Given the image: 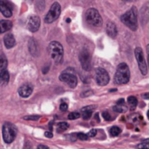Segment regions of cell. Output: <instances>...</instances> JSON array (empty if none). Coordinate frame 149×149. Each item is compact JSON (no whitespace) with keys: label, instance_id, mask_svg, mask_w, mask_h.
<instances>
[{"label":"cell","instance_id":"30bf717a","mask_svg":"<svg viewBox=\"0 0 149 149\" xmlns=\"http://www.w3.org/2000/svg\"><path fill=\"white\" fill-rule=\"evenodd\" d=\"M79 58L82 68L85 71H90L91 66H92V65H91L92 57H91V54H90L89 51L86 50V49H83L79 53Z\"/></svg>","mask_w":149,"mask_h":149},{"label":"cell","instance_id":"7c38bea8","mask_svg":"<svg viewBox=\"0 0 149 149\" xmlns=\"http://www.w3.org/2000/svg\"><path fill=\"white\" fill-rule=\"evenodd\" d=\"M32 91H33L32 86L29 83H26L18 88V94L22 98H28L32 93Z\"/></svg>","mask_w":149,"mask_h":149},{"label":"cell","instance_id":"44dd1931","mask_svg":"<svg viewBox=\"0 0 149 149\" xmlns=\"http://www.w3.org/2000/svg\"><path fill=\"white\" fill-rule=\"evenodd\" d=\"M127 102H128V105H129V107L131 110H134L138 105V100L136 99V97L134 96H130L127 98Z\"/></svg>","mask_w":149,"mask_h":149},{"label":"cell","instance_id":"6da1fadb","mask_svg":"<svg viewBox=\"0 0 149 149\" xmlns=\"http://www.w3.org/2000/svg\"><path fill=\"white\" fill-rule=\"evenodd\" d=\"M138 13L135 6H133L129 10H127L125 14H123L120 17V20L123 24H125L130 30L136 31L138 28Z\"/></svg>","mask_w":149,"mask_h":149},{"label":"cell","instance_id":"1f68e13d","mask_svg":"<svg viewBox=\"0 0 149 149\" xmlns=\"http://www.w3.org/2000/svg\"><path fill=\"white\" fill-rule=\"evenodd\" d=\"M97 134V130L96 129H93V130H91L89 133H88V137H94L95 135Z\"/></svg>","mask_w":149,"mask_h":149},{"label":"cell","instance_id":"836d02e7","mask_svg":"<svg viewBox=\"0 0 149 149\" xmlns=\"http://www.w3.org/2000/svg\"><path fill=\"white\" fill-rule=\"evenodd\" d=\"M37 149H49V148L45 145H39Z\"/></svg>","mask_w":149,"mask_h":149},{"label":"cell","instance_id":"d6a6232c","mask_svg":"<svg viewBox=\"0 0 149 149\" xmlns=\"http://www.w3.org/2000/svg\"><path fill=\"white\" fill-rule=\"evenodd\" d=\"M45 137H47V138H52V134L51 133V132H45Z\"/></svg>","mask_w":149,"mask_h":149},{"label":"cell","instance_id":"277c9868","mask_svg":"<svg viewBox=\"0 0 149 149\" xmlns=\"http://www.w3.org/2000/svg\"><path fill=\"white\" fill-rule=\"evenodd\" d=\"M86 20L89 24L95 27H100L103 24V20L100 12L93 8L87 10L86 13Z\"/></svg>","mask_w":149,"mask_h":149},{"label":"cell","instance_id":"e575fe53","mask_svg":"<svg viewBox=\"0 0 149 149\" xmlns=\"http://www.w3.org/2000/svg\"><path fill=\"white\" fill-rule=\"evenodd\" d=\"M147 53H148V66H149V45H147Z\"/></svg>","mask_w":149,"mask_h":149},{"label":"cell","instance_id":"4dcf8cb0","mask_svg":"<svg viewBox=\"0 0 149 149\" xmlns=\"http://www.w3.org/2000/svg\"><path fill=\"white\" fill-rule=\"evenodd\" d=\"M102 116L106 120H111V115L108 113V112H103L102 113Z\"/></svg>","mask_w":149,"mask_h":149},{"label":"cell","instance_id":"f546056e","mask_svg":"<svg viewBox=\"0 0 149 149\" xmlns=\"http://www.w3.org/2000/svg\"><path fill=\"white\" fill-rule=\"evenodd\" d=\"M59 109H60L61 112H65L68 109V105L66 103H65V102H62L60 104V106H59Z\"/></svg>","mask_w":149,"mask_h":149},{"label":"cell","instance_id":"603a6c76","mask_svg":"<svg viewBox=\"0 0 149 149\" xmlns=\"http://www.w3.org/2000/svg\"><path fill=\"white\" fill-rule=\"evenodd\" d=\"M69 127V125L66 123V122H60L58 124V132L60 133V132H64L65 130H67Z\"/></svg>","mask_w":149,"mask_h":149},{"label":"cell","instance_id":"e0dca14e","mask_svg":"<svg viewBox=\"0 0 149 149\" xmlns=\"http://www.w3.org/2000/svg\"><path fill=\"white\" fill-rule=\"evenodd\" d=\"M10 74L7 70H3L0 72V86H4L9 83Z\"/></svg>","mask_w":149,"mask_h":149},{"label":"cell","instance_id":"d6986e66","mask_svg":"<svg viewBox=\"0 0 149 149\" xmlns=\"http://www.w3.org/2000/svg\"><path fill=\"white\" fill-rule=\"evenodd\" d=\"M95 107L93 106H89V107H83L81 112H82V118L84 120H89L91 117H92V114H93V109H94Z\"/></svg>","mask_w":149,"mask_h":149},{"label":"cell","instance_id":"ac0fdd59","mask_svg":"<svg viewBox=\"0 0 149 149\" xmlns=\"http://www.w3.org/2000/svg\"><path fill=\"white\" fill-rule=\"evenodd\" d=\"M12 27V22L9 20H1L0 21V34L4 33L7 31H10Z\"/></svg>","mask_w":149,"mask_h":149},{"label":"cell","instance_id":"5b68a950","mask_svg":"<svg viewBox=\"0 0 149 149\" xmlns=\"http://www.w3.org/2000/svg\"><path fill=\"white\" fill-rule=\"evenodd\" d=\"M2 132H3V139L4 142L7 144H10V143L13 142V141L15 140V138L17 136V130L14 125L7 122L3 126Z\"/></svg>","mask_w":149,"mask_h":149},{"label":"cell","instance_id":"7402d4cb","mask_svg":"<svg viewBox=\"0 0 149 149\" xmlns=\"http://www.w3.org/2000/svg\"><path fill=\"white\" fill-rule=\"evenodd\" d=\"M7 65H8V61L6 57L3 54L0 55V72L3 70H6Z\"/></svg>","mask_w":149,"mask_h":149},{"label":"cell","instance_id":"4316f807","mask_svg":"<svg viewBox=\"0 0 149 149\" xmlns=\"http://www.w3.org/2000/svg\"><path fill=\"white\" fill-rule=\"evenodd\" d=\"M79 117H80V113L79 112H72V113H70L69 115H68V119L71 120H77Z\"/></svg>","mask_w":149,"mask_h":149},{"label":"cell","instance_id":"f1b7e54d","mask_svg":"<svg viewBox=\"0 0 149 149\" xmlns=\"http://www.w3.org/2000/svg\"><path fill=\"white\" fill-rule=\"evenodd\" d=\"M40 118V116H38V115H36V116H25V117H24V120H38V119Z\"/></svg>","mask_w":149,"mask_h":149},{"label":"cell","instance_id":"8fae6325","mask_svg":"<svg viewBox=\"0 0 149 149\" xmlns=\"http://www.w3.org/2000/svg\"><path fill=\"white\" fill-rule=\"evenodd\" d=\"M39 26H40V18L38 16L30 17L28 23H27L28 30L31 32H35L38 30Z\"/></svg>","mask_w":149,"mask_h":149},{"label":"cell","instance_id":"d590c367","mask_svg":"<svg viewBox=\"0 0 149 149\" xmlns=\"http://www.w3.org/2000/svg\"><path fill=\"white\" fill-rule=\"evenodd\" d=\"M143 98H144V99H147V100H149V93H144V94H143Z\"/></svg>","mask_w":149,"mask_h":149},{"label":"cell","instance_id":"8992f818","mask_svg":"<svg viewBox=\"0 0 149 149\" xmlns=\"http://www.w3.org/2000/svg\"><path fill=\"white\" fill-rule=\"evenodd\" d=\"M59 80L62 82L66 83L71 88H74L77 86L78 84V79L73 71H70V69H66L64 71L60 76H59Z\"/></svg>","mask_w":149,"mask_h":149},{"label":"cell","instance_id":"9a60e30c","mask_svg":"<svg viewBox=\"0 0 149 149\" xmlns=\"http://www.w3.org/2000/svg\"><path fill=\"white\" fill-rule=\"evenodd\" d=\"M107 33L109 37H111L112 38H114L116 36H117V33H118V31H117V27L115 25L114 23L109 21L107 24Z\"/></svg>","mask_w":149,"mask_h":149},{"label":"cell","instance_id":"d4e9b609","mask_svg":"<svg viewBox=\"0 0 149 149\" xmlns=\"http://www.w3.org/2000/svg\"><path fill=\"white\" fill-rule=\"evenodd\" d=\"M113 109L115 112H118V113H125V112H127V107L124 105H116L115 107H113Z\"/></svg>","mask_w":149,"mask_h":149},{"label":"cell","instance_id":"ffe728a7","mask_svg":"<svg viewBox=\"0 0 149 149\" xmlns=\"http://www.w3.org/2000/svg\"><path fill=\"white\" fill-rule=\"evenodd\" d=\"M29 50H30V52L33 56L38 55V45H37L36 41H34L33 39H31L29 43Z\"/></svg>","mask_w":149,"mask_h":149},{"label":"cell","instance_id":"83f0119b","mask_svg":"<svg viewBox=\"0 0 149 149\" xmlns=\"http://www.w3.org/2000/svg\"><path fill=\"white\" fill-rule=\"evenodd\" d=\"M77 137H78L79 140H81V141H87V140H88V135H87V134H83V133H79V134H77Z\"/></svg>","mask_w":149,"mask_h":149},{"label":"cell","instance_id":"9c48e42d","mask_svg":"<svg viewBox=\"0 0 149 149\" xmlns=\"http://www.w3.org/2000/svg\"><path fill=\"white\" fill-rule=\"evenodd\" d=\"M95 79L98 85L100 86H107L110 80V77L108 72L104 68H97L95 71Z\"/></svg>","mask_w":149,"mask_h":149},{"label":"cell","instance_id":"8d00e7d4","mask_svg":"<svg viewBox=\"0 0 149 149\" xmlns=\"http://www.w3.org/2000/svg\"><path fill=\"white\" fill-rule=\"evenodd\" d=\"M148 120H149V111L148 112Z\"/></svg>","mask_w":149,"mask_h":149},{"label":"cell","instance_id":"5bb4252c","mask_svg":"<svg viewBox=\"0 0 149 149\" xmlns=\"http://www.w3.org/2000/svg\"><path fill=\"white\" fill-rule=\"evenodd\" d=\"M0 11L5 17H10L12 16V10L8 4V3L4 1H0Z\"/></svg>","mask_w":149,"mask_h":149},{"label":"cell","instance_id":"cb8c5ba5","mask_svg":"<svg viewBox=\"0 0 149 149\" xmlns=\"http://www.w3.org/2000/svg\"><path fill=\"white\" fill-rule=\"evenodd\" d=\"M121 133V129L118 127H113L111 129H110V134L113 137L115 136H118Z\"/></svg>","mask_w":149,"mask_h":149},{"label":"cell","instance_id":"4fadbf2b","mask_svg":"<svg viewBox=\"0 0 149 149\" xmlns=\"http://www.w3.org/2000/svg\"><path fill=\"white\" fill-rule=\"evenodd\" d=\"M140 18L142 25H145L149 21V2L146 3L141 9Z\"/></svg>","mask_w":149,"mask_h":149},{"label":"cell","instance_id":"ba28073f","mask_svg":"<svg viewBox=\"0 0 149 149\" xmlns=\"http://www.w3.org/2000/svg\"><path fill=\"white\" fill-rule=\"evenodd\" d=\"M134 54H135V58H136V60L138 62V65H139V68H140L141 74L146 75L148 73V66H147V63H146V60L144 58L142 49L141 47L135 48Z\"/></svg>","mask_w":149,"mask_h":149},{"label":"cell","instance_id":"2e32d148","mask_svg":"<svg viewBox=\"0 0 149 149\" xmlns=\"http://www.w3.org/2000/svg\"><path fill=\"white\" fill-rule=\"evenodd\" d=\"M3 43H4V45L7 49H10L16 45V40H15L12 34L8 33L3 38Z\"/></svg>","mask_w":149,"mask_h":149},{"label":"cell","instance_id":"3957f363","mask_svg":"<svg viewBox=\"0 0 149 149\" xmlns=\"http://www.w3.org/2000/svg\"><path fill=\"white\" fill-rule=\"evenodd\" d=\"M47 49L52 59L56 64H60L64 57V48L62 45L58 41H52L49 44Z\"/></svg>","mask_w":149,"mask_h":149},{"label":"cell","instance_id":"484cf974","mask_svg":"<svg viewBox=\"0 0 149 149\" xmlns=\"http://www.w3.org/2000/svg\"><path fill=\"white\" fill-rule=\"evenodd\" d=\"M138 149H149V139L145 140L137 146Z\"/></svg>","mask_w":149,"mask_h":149},{"label":"cell","instance_id":"7a4b0ae2","mask_svg":"<svg viewBox=\"0 0 149 149\" xmlns=\"http://www.w3.org/2000/svg\"><path fill=\"white\" fill-rule=\"evenodd\" d=\"M130 79V70L126 63H120L114 74V82L118 85L127 84Z\"/></svg>","mask_w":149,"mask_h":149},{"label":"cell","instance_id":"52a82bcc","mask_svg":"<svg viewBox=\"0 0 149 149\" xmlns=\"http://www.w3.org/2000/svg\"><path fill=\"white\" fill-rule=\"evenodd\" d=\"M61 12V7L60 4L58 2H55L52 3V5L51 6L48 13L46 14L45 17V22L47 24H51L52 22H54L56 19L58 18L59 15Z\"/></svg>","mask_w":149,"mask_h":149}]
</instances>
